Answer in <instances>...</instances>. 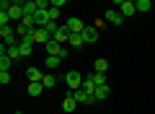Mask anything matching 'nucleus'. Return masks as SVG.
Returning <instances> with one entry per match:
<instances>
[{
	"instance_id": "1",
	"label": "nucleus",
	"mask_w": 155,
	"mask_h": 114,
	"mask_svg": "<svg viewBox=\"0 0 155 114\" xmlns=\"http://www.w3.org/2000/svg\"><path fill=\"white\" fill-rule=\"evenodd\" d=\"M62 81L67 83V88H70V91H78V88L83 86V81H85V78L80 75L78 70H67V75H62Z\"/></svg>"
},
{
	"instance_id": "18",
	"label": "nucleus",
	"mask_w": 155,
	"mask_h": 114,
	"mask_svg": "<svg viewBox=\"0 0 155 114\" xmlns=\"http://www.w3.org/2000/svg\"><path fill=\"white\" fill-rule=\"evenodd\" d=\"M60 62H62V57H60V54H47V67H49V70H54V67L60 65Z\"/></svg>"
},
{
	"instance_id": "15",
	"label": "nucleus",
	"mask_w": 155,
	"mask_h": 114,
	"mask_svg": "<svg viewBox=\"0 0 155 114\" xmlns=\"http://www.w3.org/2000/svg\"><path fill=\"white\" fill-rule=\"evenodd\" d=\"M47 88H44V83L39 81V83H28V96H41Z\"/></svg>"
},
{
	"instance_id": "31",
	"label": "nucleus",
	"mask_w": 155,
	"mask_h": 114,
	"mask_svg": "<svg viewBox=\"0 0 155 114\" xmlns=\"http://www.w3.org/2000/svg\"><path fill=\"white\" fill-rule=\"evenodd\" d=\"M13 114H23V112H13Z\"/></svg>"
},
{
	"instance_id": "20",
	"label": "nucleus",
	"mask_w": 155,
	"mask_h": 114,
	"mask_svg": "<svg viewBox=\"0 0 155 114\" xmlns=\"http://www.w3.org/2000/svg\"><path fill=\"white\" fill-rule=\"evenodd\" d=\"M41 83H44V88H54V86H57V75H49V73H44Z\"/></svg>"
},
{
	"instance_id": "12",
	"label": "nucleus",
	"mask_w": 155,
	"mask_h": 114,
	"mask_svg": "<svg viewBox=\"0 0 155 114\" xmlns=\"http://www.w3.org/2000/svg\"><path fill=\"white\" fill-rule=\"evenodd\" d=\"M109 93H111L109 83H104V86H98V88L93 91V98H96V101H104V98H109Z\"/></svg>"
},
{
	"instance_id": "32",
	"label": "nucleus",
	"mask_w": 155,
	"mask_h": 114,
	"mask_svg": "<svg viewBox=\"0 0 155 114\" xmlns=\"http://www.w3.org/2000/svg\"><path fill=\"white\" fill-rule=\"evenodd\" d=\"M31 3H34V0H31Z\"/></svg>"
},
{
	"instance_id": "23",
	"label": "nucleus",
	"mask_w": 155,
	"mask_h": 114,
	"mask_svg": "<svg viewBox=\"0 0 155 114\" xmlns=\"http://www.w3.org/2000/svg\"><path fill=\"white\" fill-rule=\"evenodd\" d=\"M106 70H109V60L98 57V60H96V73H106Z\"/></svg>"
},
{
	"instance_id": "8",
	"label": "nucleus",
	"mask_w": 155,
	"mask_h": 114,
	"mask_svg": "<svg viewBox=\"0 0 155 114\" xmlns=\"http://www.w3.org/2000/svg\"><path fill=\"white\" fill-rule=\"evenodd\" d=\"M52 39H54V42H60V44H67V42H70V29H67V23L57 29V31L52 34Z\"/></svg>"
},
{
	"instance_id": "9",
	"label": "nucleus",
	"mask_w": 155,
	"mask_h": 114,
	"mask_svg": "<svg viewBox=\"0 0 155 114\" xmlns=\"http://www.w3.org/2000/svg\"><path fill=\"white\" fill-rule=\"evenodd\" d=\"M67 29H70V34H80L85 29V23L80 21L78 16H70V18H67Z\"/></svg>"
},
{
	"instance_id": "10",
	"label": "nucleus",
	"mask_w": 155,
	"mask_h": 114,
	"mask_svg": "<svg viewBox=\"0 0 155 114\" xmlns=\"http://www.w3.org/2000/svg\"><path fill=\"white\" fill-rule=\"evenodd\" d=\"M44 49H47V54H62L65 44H60V42H54V39H49V42L44 44Z\"/></svg>"
},
{
	"instance_id": "27",
	"label": "nucleus",
	"mask_w": 155,
	"mask_h": 114,
	"mask_svg": "<svg viewBox=\"0 0 155 114\" xmlns=\"http://www.w3.org/2000/svg\"><path fill=\"white\" fill-rule=\"evenodd\" d=\"M0 83H3V86L11 83V73H8V70H0Z\"/></svg>"
},
{
	"instance_id": "7",
	"label": "nucleus",
	"mask_w": 155,
	"mask_h": 114,
	"mask_svg": "<svg viewBox=\"0 0 155 114\" xmlns=\"http://www.w3.org/2000/svg\"><path fill=\"white\" fill-rule=\"evenodd\" d=\"M31 39H34V42H36V44H47V42H49V31H47V29H41V26H36V29H34V31H31Z\"/></svg>"
},
{
	"instance_id": "25",
	"label": "nucleus",
	"mask_w": 155,
	"mask_h": 114,
	"mask_svg": "<svg viewBox=\"0 0 155 114\" xmlns=\"http://www.w3.org/2000/svg\"><path fill=\"white\" fill-rule=\"evenodd\" d=\"M91 78H93V83H96V86H104V83H106V73H93Z\"/></svg>"
},
{
	"instance_id": "28",
	"label": "nucleus",
	"mask_w": 155,
	"mask_h": 114,
	"mask_svg": "<svg viewBox=\"0 0 155 114\" xmlns=\"http://www.w3.org/2000/svg\"><path fill=\"white\" fill-rule=\"evenodd\" d=\"M49 3H52V5H54V8H62V5H65V3H67V0H49Z\"/></svg>"
},
{
	"instance_id": "21",
	"label": "nucleus",
	"mask_w": 155,
	"mask_h": 114,
	"mask_svg": "<svg viewBox=\"0 0 155 114\" xmlns=\"http://www.w3.org/2000/svg\"><path fill=\"white\" fill-rule=\"evenodd\" d=\"M134 5H137V13H147L150 8H153V3H150V0H137Z\"/></svg>"
},
{
	"instance_id": "3",
	"label": "nucleus",
	"mask_w": 155,
	"mask_h": 114,
	"mask_svg": "<svg viewBox=\"0 0 155 114\" xmlns=\"http://www.w3.org/2000/svg\"><path fill=\"white\" fill-rule=\"evenodd\" d=\"M80 36H83L85 44H96V42H98V36H101V34H98V26H88V23H85V29L80 31Z\"/></svg>"
},
{
	"instance_id": "6",
	"label": "nucleus",
	"mask_w": 155,
	"mask_h": 114,
	"mask_svg": "<svg viewBox=\"0 0 155 114\" xmlns=\"http://www.w3.org/2000/svg\"><path fill=\"white\" fill-rule=\"evenodd\" d=\"M72 96H75V101H78V104H96L93 93H88L85 88H78V91H72Z\"/></svg>"
},
{
	"instance_id": "13",
	"label": "nucleus",
	"mask_w": 155,
	"mask_h": 114,
	"mask_svg": "<svg viewBox=\"0 0 155 114\" xmlns=\"http://www.w3.org/2000/svg\"><path fill=\"white\" fill-rule=\"evenodd\" d=\"M26 78H28V83H39L41 78H44V73L39 70V67H28V70H26Z\"/></svg>"
},
{
	"instance_id": "5",
	"label": "nucleus",
	"mask_w": 155,
	"mask_h": 114,
	"mask_svg": "<svg viewBox=\"0 0 155 114\" xmlns=\"http://www.w3.org/2000/svg\"><path fill=\"white\" fill-rule=\"evenodd\" d=\"M34 39H31V34H28V36H21V42H18V49H21V54L23 57H31L34 54Z\"/></svg>"
},
{
	"instance_id": "17",
	"label": "nucleus",
	"mask_w": 155,
	"mask_h": 114,
	"mask_svg": "<svg viewBox=\"0 0 155 114\" xmlns=\"http://www.w3.org/2000/svg\"><path fill=\"white\" fill-rule=\"evenodd\" d=\"M67 44H70L72 49H80L85 42H83V36H80V34H70V42H67Z\"/></svg>"
},
{
	"instance_id": "26",
	"label": "nucleus",
	"mask_w": 155,
	"mask_h": 114,
	"mask_svg": "<svg viewBox=\"0 0 155 114\" xmlns=\"http://www.w3.org/2000/svg\"><path fill=\"white\" fill-rule=\"evenodd\" d=\"M47 16H49V21H57V18H60V8H47Z\"/></svg>"
},
{
	"instance_id": "4",
	"label": "nucleus",
	"mask_w": 155,
	"mask_h": 114,
	"mask_svg": "<svg viewBox=\"0 0 155 114\" xmlns=\"http://www.w3.org/2000/svg\"><path fill=\"white\" fill-rule=\"evenodd\" d=\"M104 18H106V23H111V26H122V23H124V16H122L119 8H109Z\"/></svg>"
},
{
	"instance_id": "24",
	"label": "nucleus",
	"mask_w": 155,
	"mask_h": 114,
	"mask_svg": "<svg viewBox=\"0 0 155 114\" xmlns=\"http://www.w3.org/2000/svg\"><path fill=\"white\" fill-rule=\"evenodd\" d=\"M80 88H85V91H88V93H93L96 91V88H98V86H96V83H93V78H85V81H83V86H80Z\"/></svg>"
},
{
	"instance_id": "22",
	"label": "nucleus",
	"mask_w": 155,
	"mask_h": 114,
	"mask_svg": "<svg viewBox=\"0 0 155 114\" xmlns=\"http://www.w3.org/2000/svg\"><path fill=\"white\" fill-rule=\"evenodd\" d=\"M13 65V57H8V54H0V70H11Z\"/></svg>"
},
{
	"instance_id": "19",
	"label": "nucleus",
	"mask_w": 155,
	"mask_h": 114,
	"mask_svg": "<svg viewBox=\"0 0 155 114\" xmlns=\"http://www.w3.org/2000/svg\"><path fill=\"white\" fill-rule=\"evenodd\" d=\"M5 47H8V44H5ZM5 54H8V57H13V60H21V57H23V54H21V49H18V44L8 47V49H5Z\"/></svg>"
},
{
	"instance_id": "16",
	"label": "nucleus",
	"mask_w": 155,
	"mask_h": 114,
	"mask_svg": "<svg viewBox=\"0 0 155 114\" xmlns=\"http://www.w3.org/2000/svg\"><path fill=\"white\" fill-rule=\"evenodd\" d=\"M119 11H122V16L127 18V16H134V13H137V5H134V3H122Z\"/></svg>"
},
{
	"instance_id": "30",
	"label": "nucleus",
	"mask_w": 155,
	"mask_h": 114,
	"mask_svg": "<svg viewBox=\"0 0 155 114\" xmlns=\"http://www.w3.org/2000/svg\"><path fill=\"white\" fill-rule=\"evenodd\" d=\"M127 3H137V0H127Z\"/></svg>"
},
{
	"instance_id": "11",
	"label": "nucleus",
	"mask_w": 155,
	"mask_h": 114,
	"mask_svg": "<svg viewBox=\"0 0 155 114\" xmlns=\"http://www.w3.org/2000/svg\"><path fill=\"white\" fill-rule=\"evenodd\" d=\"M8 16H11V21H23V5H11L8 8Z\"/></svg>"
},
{
	"instance_id": "2",
	"label": "nucleus",
	"mask_w": 155,
	"mask_h": 114,
	"mask_svg": "<svg viewBox=\"0 0 155 114\" xmlns=\"http://www.w3.org/2000/svg\"><path fill=\"white\" fill-rule=\"evenodd\" d=\"M0 36H3V44H8V47H13V44L21 42V36L16 34V29H11V23H8V26H0Z\"/></svg>"
},
{
	"instance_id": "14",
	"label": "nucleus",
	"mask_w": 155,
	"mask_h": 114,
	"mask_svg": "<svg viewBox=\"0 0 155 114\" xmlns=\"http://www.w3.org/2000/svg\"><path fill=\"white\" fill-rule=\"evenodd\" d=\"M34 23L44 29L47 23H49V16H47V11H36V13H34Z\"/></svg>"
},
{
	"instance_id": "29",
	"label": "nucleus",
	"mask_w": 155,
	"mask_h": 114,
	"mask_svg": "<svg viewBox=\"0 0 155 114\" xmlns=\"http://www.w3.org/2000/svg\"><path fill=\"white\" fill-rule=\"evenodd\" d=\"M122 3H127V0H114V5H116V8H119V5H122Z\"/></svg>"
}]
</instances>
